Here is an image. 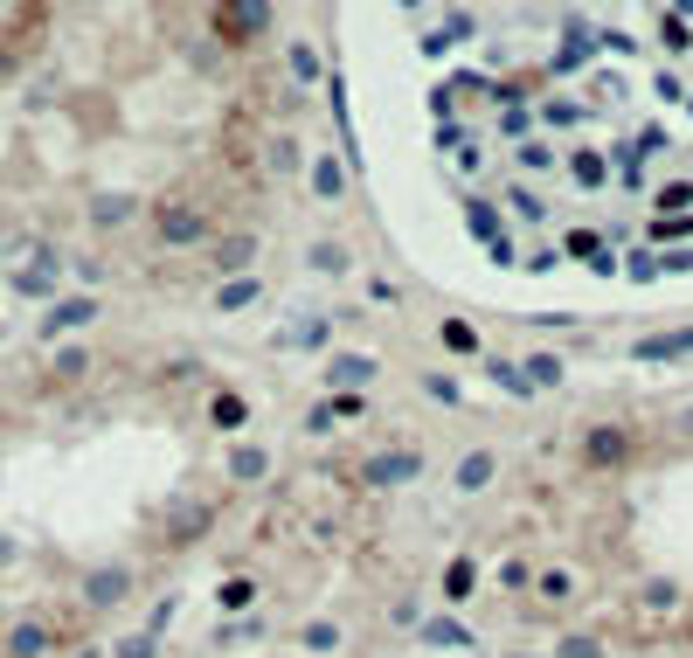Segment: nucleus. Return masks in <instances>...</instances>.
Returning <instances> with one entry per match:
<instances>
[{
  "mask_svg": "<svg viewBox=\"0 0 693 658\" xmlns=\"http://www.w3.org/2000/svg\"><path fill=\"white\" fill-rule=\"evenodd\" d=\"M56 645H63V630H56V617H42V610L14 617L8 630H0V658H56Z\"/></svg>",
  "mask_w": 693,
  "mask_h": 658,
  "instance_id": "1",
  "label": "nucleus"
},
{
  "mask_svg": "<svg viewBox=\"0 0 693 658\" xmlns=\"http://www.w3.org/2000/svg\"><path fill=\"white\" fill-rule=\"evenodd\" d=\"M209 216H201V208L195 201H160V208H153V236H160V243L167 250H188V243H209Z\"/></svg>",
  "mask_w": 693,
  "mask_h": 658,
  "instance_id": "2",
  "label": "nucleus"
},
{
  "mask_svg": "<svg viewBox=\"0 0 693 658\" xmlns=\"http://www.w3.org/2000/svg\"><path fill=\"white\" fill-rule=\"evenodd\" d=\"M271 29V0H216V35L222 42H256V35H264Z\"/></svg>",
  "mask_w": 693,
  "mask_h": 658,
  "instance_id": "3",
  "label": "nucleus"
},
{
  "mask_svg": "<svg viewBox=\"0 0 693 658\" xmlns=\"http://www.w3.org/2000/svg\"><path fill=\"white\" fill-rule=\"evenodd\" d=\"M125 596H133V568H125V562H97L84 575V589H76L84 610H112V603H125Z\"/></svg>",
  "mask_w": 693,
  "mask_h": 658,
  "instance_id": "4",
  "label": "nucleus"
},
{
  "mask_svg": "<svg viewBox=\"0 0 693 658\" xmlns=\"http://www.w3.org/2000/svg\"><path fill=\"white\" fill-rule=\"evenodd\" d=\"M97 312H105V305H97L91 292H84V299H56V305L42 312V340H49V347H56V340H70L76 326H91Z\"/></svg>",
  "mask_w": 693,
  "mask_h": 658,
  "instance_id": "5",
  "label": "nucleus"
},
{
  "mask_svg": "<svg viewBox=\"0 0 693 658\" xmlns=\"http://www.w3.org/2000/svg\"><path fill=\"white\" fill-rule=\"evenodd\" d=\"M56 284H63V257H35L29 271H14L21 299H56Z\"/></svg>",
  "mask_w": 693,
  "mask_h": 658,
  "instance_id": "6",
  "label": "nucleus"
},
{
  "mask_svg": "<svg viewBox=\"0 0 693 658\" xmlns=\"http://www.w3.org/2000/svg\"><path fill=\"white\" fill-rule=\"evenodd\" d=\"M582 458H589V464H618V458H631V437H624V430H589Z\"/></svg>",
  "mask_w": 693,
  "mask_h": 658,
  "instance_id": "7",
  "label": "nucleus"
},
{
  "mask_svg": "<svg viewBox=\"0 0 693 658\" xmlns=\"http://www.w3.org/2000/svg\"><path fill=\"white\" fill-rule=\"evenodd\" d=\"M133 216H139L133 195H97V201H91V222H97V229H125Z\"/></svg>",
  "mask_w": 693,
  "mask_h": 658,
  "instance_id": "8",
  "label": "nucleus"
},
{
  "mask_svg": "<svg viewBox=\"0 0 693 658\" xmlns=\"http://www.w3.org/2000/svg\"><path fill=\"white\" fill-rule=\"evenodd\" d=\"M409 471H417V451H381L361 479H368V485H396V479H409Z\"/></svg>",
  "mask_w": 693,
  "mask_h": 658,
  "instance_id": "9",
  "label": "nucleus"
},
{
  "mask_svg": "<svg viewBox=\"0 0 693 658\" xmlns=\"http://www.w3.org/2000/svg\"><path fill=\"white\" fill-rule=\"evenodd\" d=\"M84 375H91V354H84V347H56V361H49V382L70 388V382H84Z\"/></svg>",
  "mask_w": 693,
  "mask_h": 658,
  "instance_id": "10",
  "label": "nucleus"
},
{
  "mask_svg": "<svg viewBox=\"0 0 693 658\" xmlns=\"http://www.w3.org/2000/svg\"><path fill=\"white\" fill-rule=\"evenodd\" d=\"M209 416H216L222 430H243V424H250V403H243V395H229V388H222L216 403H209Z\"/></svg>",
  "mask_w": 693,
  "mask_h": 658,
  "instance_id": "11",
  "label": "nucleus"
},
{
  "mask_svg": "<svg viewBox=\"0 0 693 658\" xmlns=\"http://www.w3.org/2000/svg\"><path fill=\"white\" fill-rule=\"evenodd\" d=\"M250 257H256V236H222V243H216V263H222V271H243Z\"/></svg>",
  "mask_w": 693,
  "mask_h": 658,
  "instance_id": "12",
  "label": "nucleus"
},
{
  "mask_svg": "<svg viewBox=\"0 0 693 658\" xmlns=\"http://www.w3.org/2000/svg\"><path fill=\"white\" fill-rule=\"evenodd\" d=\"M485 479H493V451H472L465 464H458V492H479Z\"/></svg>",
  "mask_w": 693,
  "mask_h": 658,
  "instance_id": "13",
  "label": "nucleus"
},
{
  "mask_svg": "<svg viewBox=\"0 0 693 658\" xmlns=\"http://www.w3.org/2000/svg\"><path fill=\"white\" fill-rule=\"evenodd\" d=\"M472 583H479L472 562H451V568H444V596H451V603H465V596H472Z\"/></svg>",
  "mask_w": 693,
  "mask_h": 658,
  "instance_id": "14",
  "label": "nucleus"
},
{
  "mask_svg": "<svg viewBox=\"0 0 693 658\" xmlns=\"http://www.w3.org/2000/svg\"><path fill=\"white\" fill-rule=\"evenodd\" d=\"M250 299H256V278H229L222 292H216V305H222V312H237V305H250Z\"/></svg>",
  "mask_w": 693,
  "mask_h": 658,
  "instance_id": "15",
  "label": "nucleus"
},
{
  "mask_svg": "<svg viewBox=\"0 0 693 658\" xmlns=\"http://www.w3.org/2000/svg\"><path fill=\"white\" fill-rule=\"evenodd\" d=\"M264 451H250V443H243V451H229V471H237V479H264Z\"/></svg>",
  "mask_w": 693,
  "mask_h": 658,
  "instance_id": "16",
  "label": "nucleus"
},
{
  "mask_svg": "<svg viewBox=\"0 0 693 658\" xmlns=\"http://www.w3.org/2000/svg\"><path fill=\"white\" fill-rule=\"evenodd\" d=\"M292 76H298V84H313V76H319V56L305 42H292Z\"/></svg>",
  "mask_w": 693,
  "mask_h": 658,
  "instance_id": "17",
  "label": "nucleus"
},
{
  "mask_svg": "<svg viewBox=\"0 0 693 658\" xmlns=\"http://www.w3.org/2000/svg\"><path fill=\"white\" fill-rule=\"evenodd\" d=\"M444 347H451V354H472V347H479V333L451 320V326H444Z\"/></svg>",
  "mask_w": 693,
  "mask_h": 658,
  "instance_id": "18",
  "label": "nucleus"
},
{
  "mask_svg": "<svg viewBox=\"0 0 693 658\" xmlns=\"http://www.w3.org/2000/svg\"><path fill=\"white\" fill-rule=\"evenodd\" d=\"M250 596H256V589L237 575V583H222V610H250Z\"/></svg>",
  "mask_w": 693,
  "mask_h": 658,
  "instance_id": "19",
  "label": "nucleus"
},
{
  "mask_svg": "<svg viewBox=\"0 0 693 658\" xmlns=\"http://www.w3.org/2000/svg\"><path fill=\"white\" fill-rule=\"evenodd\" d=\"M375 375V361H361V354H354V361H340V367H333V382H368Z\"/></svg>",
  "mask_w": 693,
  "mask_h": 658,
  "instance_id": "20",
  "label": "nucleus"
},
{
  "mask_svg": "<svg viewBox=\"0 0 693 658\" xmlns=\"http://www.w3.org/2000/svg\"><path fill=\"white\" fill-rule=\"evenodd\" d=\"M305 645H313V651H333V645H340V630H333V624H305Z\"/></svg>",
  "mask_w": 693,
  "mask_h": 658,
  "instance_id": "21",
  "label": "nucleus"
},
{
  "mask_svg": "<svg viewBox=\"0 0 693 658\" xmlns=\"http://www.w3.org/2000/svg\"><path fill=\"white\" fill-rule=\"evenodd\" d=\"M313 188H319V195H340V167L319 160V167H313Z\"/></svg>",
  "mask_w": 693,
  "mask_h": 658,
  "instance_id": "22",
  "label": "nucleus"
},
{
  "mask_svg": "<svg viewBox=\"0 0 693 658\" xmlns=\"http://www.w3.org/2000/svg\"><path fill=\"white\" fill-rule=\"evenodd\" d=\"M493 382L513 388V395H527V388H534V382H521V367H506V361H493Z\"/></svg>",
  "mask_w": 693,
  "mask_h": 658,
  "instance_id": "23",
  "label": "nucleus"
},
{
  "mask_svg": "<svg viewBox=\"0 0 693 658\" xmlns=\"http://www.w3.org/2000/svg\"><path fill=\"white\" fill-rule=\"evenodd\" d=\"M555 658H603V645H597V638H569V645H561Z\"/></svg>",
  "mask_w": 693,
  "mask_h": 658,
  "instance_id": "24",
  "label": "nucleus"
},
{
  "mask_svg": "<svg viewBox=\"0 0 693 658\" xmlns=\"http://www.w3.org/2000/svg\"><path fill=\"white\" fill-rule=\"evenodd\" d=\"M112 658H153V630H146V638H118Z\"/></svg>",
  "mask_w": 693,
  "mask_h": 658,
  "instance_id": "25",
  "label": "nucleus"
},
{
  "mask_svg": "<svg viewBox=\"0 0 693 658\" xmlns=\"http://www.w3.org/2000/svg\"><path fill=\"white\" fill-rule=\"evenodd\" d=\"M527 375H534V388H542V382H555V375H561V361H555V354H542V361L527 367Z\"/></svg>",
  "mask_w": 693,
  "mask_h": 658,
  "instance_id": "26",
  "label": "nucleus"
},
{
  "mask_svg": "<svg viewBox=\"0 0 693 658\" xmlns=\"http://www.w3.org/2000/svg\"><path fill=\"white\" fill-rule=\"evenodd\" d=\"M76 658H105V651H97V645H84V651H76Z\"/></svg>",
  "mask_w": 693,
  "mask_h": 658,
  "instance_id": "27",
  "label": "nucleus"
}]
</instances>
